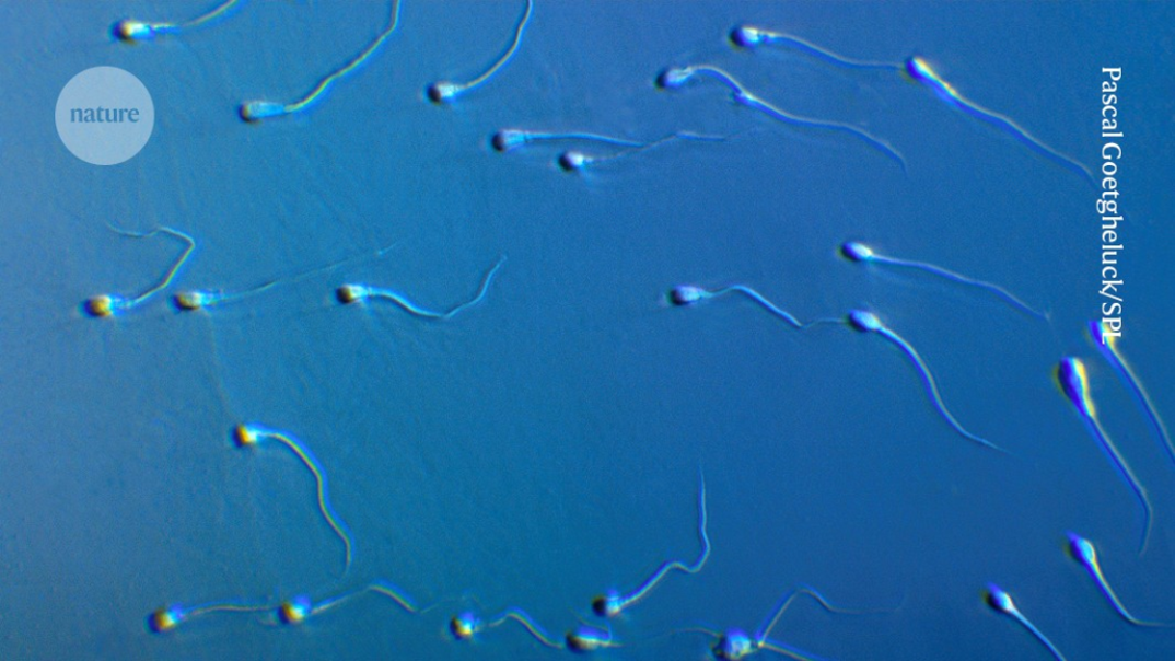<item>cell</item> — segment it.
Instances as JSON below:
<instances>
[{"mask_svg": "<svg viewBox=\"0 0 1175 661\" xmlns=\"http://www.w3.org/2000/svg\"><path fill=\"white\" fill-rule=\"evenodd\" d=\"M748 637L745 633L733 631L728 635V639L724 642V649L726 653H746L749 650Z\"/></svg>", "mask_w": 1175, "mask_h": 661, "instance_id": "12", "label": "cell"}, {"mask_svg": "<svg viewBox=\"0 0 1175 661\" xmlns=\"http://www.w3.org/2000/svg\"><path fill=\"white\" fill-rule=\"evenodd\" d=\"M482 627L481 619L472 611H465L453 617L450 624L452 634L457 640H472L479 634Z\"/></svg>", "mask_w": 1175, "mask_h": 661, "instance_id": "11", "label": "cell"}, {"mask_svg": "<svg viewBox=\"0 0 1175 661\" xmlns=\"http://www.w3.org/2000/svg\"><path fill=\"white\" fill-rule=\"evenodd\" d=\"M614 641L610 630H601L593 626L581 625L570 631L567 637L569 648L577 653L594 651L600 647H607Z\"/></svg>", "mask_w": 1175, "mask_h": 661, "instance_id": "9", "label": "cell"}, {"mask_svg": "<svg viewBox=\"0 0 1175 661\" xmlns=\"http://www.w3.org/2000/svg\"><path fill=\"white\" fill-rule=\"evenodd\" d=\"M189 242H190V246L187 247V251L178 259V263L173 267V269L168 272L166 278H164L163 281L161 282V285L158 286L156 288L150 290L149 292H147V293H144L142 295H139L138 298H136L133 300H131V299H129L127 297L120 295V294H103V295L92 297V298H89L88 300L81 302V304L79 306L80 313L82 315L86 316V317L96 318V320H108V318L120 317V316L127 314L128 312H130L131 310H133L135 306H137L140 302H143L144 300L149 299L150 297H152V295L159 293L160 291L166 289L171 285V282L173 281V279L175 278V276L177 275L179 269L184 266L186 259L189 258V256L191 255L193 251L196 247L195 242L190 237H189Z\"/></svg>", "mask_w": 1175, "mask_h": 661, "instance_id": "5", "label": "cell"}, {"mask_svg": "<svg viewBox=\"0 0 1175 661\" xmlns=\"http://www.w3.org/2000/svg\"><path fill=\"white\" fill-rule=\"evenodd\" d=\"M247 293L228 294L209 290H187L174 294L171 303L179 313H208L220 303L244 297Z\"/></svg>", "mask_w": 1175, "mask_h": 661, "instance_id": "8", "label": "cell"}, {"mask_svg": "<svg viewBox=\"0 0 1175 661\" xmlns=\"http://www.w3.org/2000/svg\"><path fill=\"white\" fill-rule=\"evenodd\" d=\"M734 291L742 292L751 297L752 299H755L758 303L763 304L766 310L779 315L784 321L789 322L791 325L804 327V325L796 318H794L792 315L782 311L781 309H779L778 305H775L773 303L765 299L761 294L745 286H731L724 290L716 292H711L696 286H676L664 294L663 303L673 306L696 305Z\"/></svg>", "mask_w": 1175, "mask_h": 661, "instance_id": "6", "label": "cell"}, {"mask_svg": "<svg viewBox=\"0 0 1175 661\" xmlns=\"http://www.w3.org/2000/svg\"><path fill=\"white\" fill-rule=\"evenodd\" d=\"M315 605L309 596L300 595L277 606V617L284 625H298L315 616Z\"/></svg>", "mask_w": 1175, "mask_h": 661, "instance_id": "10", "label": "cell"}, {"mask_svg": "<svg viewBox=\"0 0 1175 661\" xmlns=\"http://www.w3.org/2000/svg\"><path fill=\"white\" fill-rule=\"evenodd\" d=\"M488 286H484L479 297L468 303H465L458 309L454 310L450 314H441L438 312L427 311L417 305L414 301L409 300L404 293H399L393 289L369 287L361 285V282H351V285H345L338 288L335 292L336 301L342 305L360 304L365 310L371 309V298H384L396 302L398 305L404 306L406 311L418 316L432 317V318H452L459 312L472 309V306L478 304L484 300L487 294Z\"/></svg>", "mask_w": 1175, "mask_h": 661, "instance_id": "3", "label": "cell"}, {"mask_svg": "<svg viewBox=\"0 0 1175 661\" xmlns=\"http://www.w3.org/2000/svg\"><path fill=\"white\" fill-rule=\"evenodd\" d=\"M270 439L288 444L301 461L313 472L318 485V503L321 511L328 524L333 526L346 543L347 569H349L356 555V542L349 530L341 522V519L333 510L330 501H328L326 472L310 448L293 433L267 428L261 422L240 424L231 431V441L234 447L239 448V450H248V448L260 445Z\"/></svg>", "mask_w": 1175, "mask_h": 661, "instance_id": "1", "label": "cell"}, {"mask_svg": "<svg viewBox=\"0 0 1175 661\" xmlns=\"http://www.w3.org/2000/svg\"><path fill=\"white\" fill-rule=\"evenodd\" d=\"M1061 548L1063 554L1089 577L1100 596L1116 613L1118 618L1139 628L1165 627V624L1137 618L1126 608L1115 593L1106 575H1104L1097 548L1091 538L1077 531L1066 530L1061 535Z\"/></svg>", "mask_w": 1175, "mask_h": 661, "instance_id": "2", "label": "cell"}, {"mask_svg": "<svg viewBox=\"0 0 1175 661\" xmlns=\"http://www.w3.org/2000/svg\"><path fill=\"white\" fill-rule=\"evenodd\" d=\"M978 596L981 604L987 610L997 613L999 616L1012 619L1033 636L1034 639H1036L1056 659L1067 660L1059 648L1049 640V637L1025 616V613L1021 610L1013 595L1001 584L992 580L986 581L979 589Z\"/></svg>", "mask_w": 1175, "mask_h": 661, "instance_id": "4", "label": "cell"}, {"mask_svg": "<svg viewBox=\"0 0 1175 661\" xmlns=\"http://www.w3.org/2000/svg\"><path fill=\"white\" fill-rule=\"evenodd\" d=\"M253 606L240 603H213L199 606H185L182 604L164 605L156 608L148 618V627L153 634H166L176 629L182 624L203 613L213 611H252Z\"/></svg>", "mask_w": 1175, "mask_h": 661, "instance_id": "7", "label": "cell"}]
</instances>
